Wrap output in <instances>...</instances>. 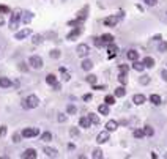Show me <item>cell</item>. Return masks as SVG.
<instances>
[{
	"instance_id": "6da1fadb",
	"label": "cell",
	"mask_w": 167,
	"mask_h": 159,
	"mask_svg": "<svg viewBox=\"0 0 167 159\" xmlns=\"http://www.w3.org/2000/svg\"><path fill=\"white\" fill-rule=\"evenodd\" d=\"M40 106V99H38V96L35 95H30L29 98L24 101V107L25 109H35V107Z\"/></svg>"
},
{
	"instance_id": "7a4b0ae2",
	"label": "cell",
	"mask_w": 167,
	"mask_h": 159,
	"mask_svg": "<svg viewBox=\"0 0 167 159\" xmlns=\"http://www.w3.org/2000/svg\"><path fill=\"white\" fill-rule=\"evenodd\" d=\"M22 21V13L21 11H14L13 13V16H11V22H10V29L11 30H16L17 29V25H19V22Z\"/></svg>"
},
{
	"instance_id": "3957f363",
	"label": "cell",
	"mask_w": 167,
	"mask_h": 159,
	"mask_svg": "<svg viewBox=\"0 0 167 159\" xmlns=\"http://www.w3.org/2000/svg\"><path fill=\"white\" fill-rule=\"evenodd\" d=\"M29 65L32 68H35V69H41L43 68V59L38 57V55H32L29 59Z\"/></svg>"
},
{
	"instance_id": "277c9868",
	"label": "cell",
	"mask_w": 167,
	"mask_h": 159,
	"mask_svg": "<svg viewBox=\"0 0 167 159\" xmlns=\"http://www.w3.org/2000/svg\"><path fill=\"white\" fill-rule=\"evenodd\" d=\"M38 134H40V129H38V128H25V129L22 131V137H25V139L36 137Z\"/></svg>"
},
{
	"instance_id": "5b68a950",
	"label": "cell",
	"mask_w": 167,
	"mask_h": 159,
	"mask_svg": "<svg viewBox=\"0 0 167 159\" xmlns=\"http://www.w3.org/2000/svg\"><path fill=\"white\" fill-rule=\"evenodd\" d=\"M76 50H77V55H79V57H85V55L90 54V47H88V44H79Z\"/></svg>"
},
{
	"instance_id": "8992f818",
	"label": "cell",
	"mask_w": 167,
	"mask_h": 159,
	"mask_svg": "<svg viewBox=\"0 0 167 159\" xmlns=\"http://www.w3.org/2000/svg\"><path fill=\"white\" fill-rule=\"evenodd\" d=\"M118 19H120V16H109V17H106L104 19V25H107V27H115L118 24Z\"/></svg>"
},
{
	"instance_id": "52a82bcc",
	"label": "cell",
	"mask_w": 167,
	"mask_h": 159,
	"mask_svg": "<svg viewBox=\"0 0 167 159\" xmlns=\"http://www.w3.org/2000/svg\"><path fill=\"white\" fill-rule=\"evenodd\" d=\"M107 140H109V131L107 129L96 135V142H98V143H106Z\"/></svg>"
},
{
	"instance_id": "ba28073f",
	"label": "cell",
	"mask_w": 167,
	"mask_h": 159,
	"mask_svg": "<svg viewBox=\"0 0 167 159\" xmlns=\"http://www.w3.org/2000/svg\"><path fill=\"white\" fill-rule=\"evenodd\" d=\"M29 35H32V30H30V29H24V30H21V32H17L16 35H14V38L21 41V40H24V38H27Z\"/></svg>"
},
{
	"instance_id": "9c48e42d",
	"label": "cell",
	"mask_w": 167,
	"mask_h": 159,
	"mask_svg": "<svg viewBox=\"0 0 167 159\" xmlns=\"http://www.w3.org/2000/svg\"><path fill=\"white\" fill-rule=\"evenodd\" d=\"M43 151H44V154L48 158H57V156H59V151H57L55 148H50V146H44V150H43Z\"/></svg>"
},
{
	"instance_id": "30bf717a",
	"label": "cell",
	"mask_w": 167,
	"mask_h": 159,
	"mask_svg": "<svg viewBox=\"0 0 167 159\" xmlns=\"http://www.w3.org/2000/svg\"><path fill=\"white\" fill-rule=\"evenodd\" d=\"M22 158L24 159H35L36 158V151H35L33 148H29V150H25L24 153H22Z\"/></svg>"
},
{
	"instance_id": "8fae6325",
	"label": "cell",
	"mask_w": 167,
	"mask_h": 159,
	"mask_svg": "<svg viewBox=\"0 0 167 159\" xmlns=\"http://www.w3.org/2000/svg\"><path fill=\"white\" fill-rule=\"evenodd\" d=\"M79 125H80V128H84V129L90 128V125H92L90 117H82V118H79Z\"/></svg>"
},
{
	"instance_id": "7c38bea8",
	"label": "cell",
	"mask_w": 167,
	"mask_h": 159,
	"mask_svg": "<svg viewBox=\"0 0 167 159\" xmlns=\"http://www.w3.org/2000/svg\"><path fill=\"white\" fill-rule=\"evenodd\" d=\"M118 128V123L115 121V120H109V121L106 123V129L109 131V132H112V131H115Z\"/></svg>"
},
{
	"instance_id": "4fadbf2b",
	"label": "cell",
	"mask_w": 167,
	"mask_h": 159,
	"mask_svg": "<svg viewBox=\"0 0 167 159\" xmlns=\"http://www.w3.org/2000/svg\"><path fill=\"white\" fill-rule=\"evenodd\" d=\"M145 101H147V98H145L143 95H134V96H133V103L137 104V106H142Z\"/></svg>"
},
{
	"instance_id": "5bb4252c",
	"label": "cell",
	"mask_w": 167,
	"mask_h": 159,
	"mask_svg": "<svg viewBox=\"0 0 167 159\" xmlns=\"http://www.w3.org/2000/svg\"><path fill=\"white\" fill-rule=\"evenodd\" d=\"M117 46H115V44H112V43H110V44H109L107 46V52H109V59H114V57L115 55H117Z\"/></svg>"
},
{
	"instance_id": "9a60e30c",
	"label": "cell",
	"mask_w": 167,
	"mask_h": 159,
	"mask_svg": "<svg viewBox=\"0 0 167 159\" xmlns=\"http://www.w3.org/2000/svg\"><path fill=\"white\" fill-rule=\"evenodd\" d=\"M126 57H128L131 61H136V60L139 59V52H137V50H134V49H131V50H128Z\"/></svg>"
},
{
	"instance_id": "2e32d148",
	"label": "cell",
	"mask_w": 167,
	"mask_h": 159,
	"mask_svg": "<svg viewBox=\"0 0 167 159\" xmlns=\"http://www.w3.org/2000/svg\"><path fill=\"white\" fill-rule=\"evenodd\" d=\"M79 35H80V29H79V27H77L76 30H73V32H69V33H68L66 40H69V41H73V40H76V38L79 36Z\"/></svg>"
},
{
	"instance_id": "e0dca14e",
	"label": "cell",
	"mask_w": 167,
	"mask_h": 159,
	"mask_svg": "<svg viewBox=\"0 0 167 159\" xmlns=\"http://www.w3.org/2000/svg\"><path fill=\"white\" fill-rule=\"evenodd\" d=\"M0 87L2 88H10L11 87V80L8 77H0Z\"/></svg>"
},
{
	"instance_id": "ac0fdd59",
	"label": "cell",
	"mask_w": 167,
	"mask_h": 159,
	"mask_svg": "<svg viewBox=\"0 0 167 159\" xmlns=\"http://www.w3.org/2000/svg\"><path fill=\"white\" fill-rule=\"evenodd\" d=\"M125 95H126V88H125V85H122V87L115 88V96H117V98H123Z\"/></svg>"
},
{
	"instance_id": "d6986e66",
	"label": "cell",
	"mask_w": 167,
	"mask_h": 159,
	"mask_svg": "<svg viewBox=\"0 0 167 159\" xmlns=\"http://www.w3.org/2000/svg\"><path fill=\"white\" fill-rule=\"evenodd\" d=\"M80 68H82L84 71H90V69L93 68V63L90 60H84L82 63H80Z\"/></svg>"
},
{
	"instance_id": "ffe728a7",
	"label": "cell",
	"mask_w": 167,
	"mask_h": 159,
	"mask_svg": "<svg viewBox=\"0 0 167 159\" xmlns=\"http://www.w3.org/2000/svg\"><path fill=\"white\" fill-rule=\"evenodd\" d=\"M87 13H88V6H85V10H80L79 13H77V19H79V21H85V19H87Z\"/></svg>"
},
{
	"instance_id": "44dd1931",
	"label": "cell",
	"mask_w": 167,
	"mask_h": 159,
	"mask_svg": "<svg viewBox=\"0 0 167 159\" xmlns=\"http://www.w3.org/2000/svg\"><path fill=\"white\" fill-rule=\"evenodd\" d=\"M133 68L136 69V71H143V69H145L147 66L143 65V61H137V60H136L134 63H133Z\"/></svg>"
},
{
	"instance_id": "7402d4cb",
	"label": "cell",
	"mask_w": 167,
	"mask_h": 159,
	"mask_svg": "<svg viewBox=\"0 0 167 159\" xmlns=\"http://www.w3.org/2000/svg\"><path fill=\"white\" fill-rule=\"evenodd\" d=\"M98 112L101 115H109V104H101L98 107Z\"/></svg>"
},
{
	"instance_id": "603a6c76",
	"label": "cell",
	"mask_w": 167,
	"mask_h": 159,
	"mask_svg": "<svg viewBox=\"0 0 167 159\" xmlns=\"http://www.w3.org/2000/svg\"><path fill=\"white\" fill-rule=\"evenodd\" d=\"M150 103L154 104V106H159V104H161V96L159 95H151L150 96Z\"/></svg>"
},
{
	"instance_id": "cb8c5ba5",
	"label": "cell",
	"mask_w": 167,
	"mask_h": 159,
	"mask_svg": "<svg viewBox=\"0 0 167 159\" xmlns=\"http://www.w3.org/2000/svg\"><path fill=\"white\" fill-rule=\"evenodd\" d=\"M46 82H48L49 85H55V84H57L55 74H48V76H46Z\"/></svg>"
},
{
	"instance_id": "d4e9b609",
	"label": "cell",
	"mask_w": 167,
	"mask_h": 159,
	"mask_svg": "<svg viewBox=\"0 0 167 159\" xmlns=\"http://www.w3.org/2000/svg\"><path fill=\"white\" fill-rule=\"evenodd\" d=\"M32 17H33V14L30 13V11H25V13L22 14V22H25V24H29V22L32 21Z\"/></svg>"
},
{
	"instance_id": "484cf974",
	"label": "cell",
	"mask_w": 167,
	"mask_h": 159,
	"mask_svg": "<svg viewBox=\"0 0 167 159\" xmlns=\"http://www.w3.org/2000/svg\"><path fill=\"white\" fill-rule=\"evenodd\" d=\"M143 65H145L147 68H153L154 66V60L151 59V57H145V59H143Z\"/></svg>"
},
{
	"instance_id": "4316f807",
	"label": "cell",
	"mask_w": 167,
	"mask_h": 159,
	"mask_svg": "<svg viewBox=\"0 0 167 159\" xmlns=\"http://www.w3.org/2000/svg\"><path fill=\"white\" fill-rule=\"evenodd\" d=\"M60 71H61V79H63L65 82H68V80L71 79V74H69V73H68V71H66V69H65V68H61Z\"/></svg>"
},
{
	"instance_id": "83f0119b",
	"label": "cell",
	"mask_w": 167,
	"mask_h": 159,
	"mask_svg": "<svg viewBox=\"0 0 167 159\" xmlns=\"http://www.w3.org/2000/svg\"><path fill=\"white\" fill-rule=\"evenodd\" d=\"M103 41L104 43H107V44H110V43H114V36H112V35H109V33H106V35H103Z\"/></svg>"
},
{
	"instance_id": "f1b7e54d",
	"label": "cell",
	"mask_w": 167,
	"mask_h": 159,
	"mask_svg": "<svg viewBox=\"0 0 167 159\" xmlns=\"http://www.w3.org/2000/svg\"><path fill=\"white\" fill-rule=\"evenodd\" d=\"M49 55H50V59H60L61 52H60V50H57V49H54V50H50V52H49Z\"/></svg>"
},
{
	"instance_id": "f546056e",
	"label": "cell",
	"mask_w": 167,
	"mask_h": 159,
	"mask_svg": "<svg viewBox=\"0 0 167 159\" xmlns=\"http://www.w3.org/2000/svg\"><path fill=\"white\" fill-rule=\"evenodd\" d=\"M118 82L122 84V85H125V84L128 82V77H126L125 73H120V76H118Z\"/></svg>"
},
{
	"instance_id": "4dcf8cb0",
	"label": "cell",
	"mask_w": 167,
	"mask_h": 159,
	"mask_svg": "<svg viewBox=\"0 0 167 159\" xmlns=\"http://www.w3.org/2000/svg\"><path fill=\"white\" fill-rule=\"evenodd\" d=\"M50 139H52V134H50V132H48V131L41 134V140H44V142H49Z\"/></svg>"
},
{
	"instance_id": "1f68e13d",
	"label": "cell",
	"mask_w": 167,
	"mask_h": 159,
	"mask_svg": "<svg viewBox=\"0 0 167 159\" xmlns=\"http://www.w3.org/2000/svg\"><path fill=\"white\" fill-rule=\"evenodd\" d=\"M158 49H159V52H167V41H161V43H159Z\"/></svg>"
},
{
	"instance_id": "d6a6232c",
	"label": "cell",
	"mask_w": 167,
	"mask_h": 159,
	"mask_svg": "<svg viewBox=\"0 0 167 159\" xmlns=\"http://www.w3.org/2000/svg\"><path fill=\"white\" fill-rule=\"evenodd\" d=\"M32 41H33L35 46H38V44H41V43H43V36H41V35H35Z\"/></svg>"
},
{
	"instance_id": "836d02e7",
	"label": "cell",
	"mask_w": 167,
	"mask_h": 159,
	"mask_svg": "<svg viewBox=\"0 0 167 159\" xmlns=\"http://www.w3.org/2000/svg\"><path fill=\"white\" fill-rule=\"evenodd\" d=\"M143 135H145V131H143V129H136L134 131V137L136 139H142Z\"/></svg>"
},
{
	"instance_id": "e575fe53",
	"label": "cell",
	"mask_w": 167,
	"mask_h": 159,
	"mask_svg": "<svg viewBox=\"0 0 167 159\" xmlns=\"http://www.w3.org/2000/svg\"><path fill=\"white\" fill-rule=\"evenodd\" d=\"M85 80H87L88 84L95 85V84H96V76H93V74H88L87 77H85Z\"/></svg>"
},
{
	"instance_id": "d590c367",
	"label": "cell",
	"mask_w": 167,
	"mask_h": 159,
	"mask_svg": "<svg viewBox=\"0 0 167 159\" xmlns=\"http://www.w3.org/2000/svg\"><path fill=\"white\" fill-rule=\"evenodd\" d=\"M88 117H90V120H92L93 125H99V118L96 117V114H88Z\"/></svg>"
},
{
	"instance_id": "8d00e7d4",
	"label": "cell",
	"mask_w": 167,
	"mask_h": 159,
	"mask_svg": "<svg viewBox=\"0 0 167 159\" xmlns=\"http://www.w3.org/2000/svg\"><path fill=\"white\" fill-rule=\"evenodd\" d=\"M92 158H95V159H101V158H103V151H101V150H93Z\"/></svg>"
},
{
	"instance_id": "74e56055",
	"label": "cell",
	"mask_w": 167,
	"mask_h": 159,
	"mask_svg": "<svg viewBox=\"0 0 167 159\" xmlns=\"http://www.w3.org/2000/svg\"><path fill=\"white\" fill-rule=\"evenodd\" d=\"M143 131H145V135H148V137H151V135L154 134V131H153V128H151V126H145V128H143Z\"/></svg>"
},
{
	"instance_id": "f35d334b",
	"label": "cell",
	"mask_w": 167,
	"mask_h": 159,
	"mask_svg": "<svg viewBox=\"0 0 167 159\" xmlns=\"http://www.w3.org/2000/svg\"><path fill=\"white\" fill-rule=\"evenodd\" d=\"M66 112L69 115H74L76 112H77V109H76V106H73V104H69V106L66 107Z\"/></svg>"
},
{
	"instance_id": "ab89813d",
	"label": "cell",
	"mask_w": 167,
	"mask_h": 159,
	"mask_svg": "<svg viewBox=\"0 0 167 159\" xmlns=\"http://www.w3.org/2000/svg\"><path fill=\"white\" fill-rule=\"evenodd\" d=\"M104 103L109 104V106H112V104H115V98L114 96H106V98H104Z\"/></svg>"
},
{
	"instance_id": "60d3db41",
	"label": "cell",
	"mask_w": 167,
	"mask_h": 159,
	"mask_svg": "<svg viewBox=\"0 0 167 159\" xmlns=\"http://www.w3.org/2000/svg\"><path fill=\"white\" fill-rule=\"evenodd\" d=\"M139 82H140L142 85H147V84H150V76H142L140 79H139Z\"/></svg>"
},
{
	"instance_id": "b9f144b4",
	"label": "cell",
	"mask_w": 167,
	"mask_h": 159,
	"mask_svg": "<svg viewBox=\"0 0 167 159\" xmlns=\"http://www.w3.org/2000/svg\"><path fill=\"white\" fill-rule=\"evenodd\" d=\"M80 24H82V21H79V19H76V21H69V22H68L69 27H79Z\"/></svg>"
},
{
	"instance_id": "7bdbcfd3",
	"label": "cell",
	"mask_w": 167,
	"mask_h": 159,
	"mask_svg": "<svg viewBox=\"0 0 167 159\" xmlns=\"http://www.w3.org/2000/svg\"><path fill=\"white\" fill-rule=\"evenodd\" d=\"M19 71H22V73H27V71H29V66H27V63H22V61H21V63H19Z\"/></svg>"
},
{
	"instance_id": "ee69618b",
	"label": "cell",
	"mask_w": 167,
	"mask_h": 159,
	"mask_svg": "<svg viewBox=\"0 0 167 159\" xmlns=\"http://www.w3.org/2000/svg\"><path fill=\"white\" fill-rule=\"evenodd\" d=\"M93 43H95L96 47H99V46H103V44H104L103 38H93Z\"/></svg>"
},
{
	"instance_id": "f6af8a7d",
	"label": "cell",
	"mask_w": 167,
	"mask_h": 159,
	"mask_svg": "<svg viewBox=\"0 0 167 159\" xmlns=\"http://www.w3.org/2000/svg\"><path fill=\"white\" fill-rule=\"evenodd\" d=\"M0 14H10V8L5 5H0Z\"/></svg>"
},
{
	"instance_id": "bcb514c9",
	"label": "cell",
	"mask_w": 167,
	"mask_h": 159,
	"mask_svg": "<svg viewBox=\"0 0 167 159\" xmlns=\"http://www.w3.org/2000/svg\"><path fill=\"white\" fill-rule=\"evenodd\" d=\"M57 121H59V123H65V121H66V115H65V114H59V115H57Z\"/></svg>"
},
{
	"instance_id": "7dc6e473",
	"label": "cell",
	"mask_w": 167,
	"mask_h": 159,
	"mask_svg": "<svg viewBox=\"0 0 167 159\" xmlns=\"http://www.w3.org/2000/svg\"><path fill=\"white\" fill-rule=\"evenodd\" d=\"M69 134H71L73 137H77V135H79V131H77L76 128H71V129H69Z\"/></svg>"
},
{
	"instance_id": "c3c4849f",
	"label": "cell",
	"mask_w": 167,
	"mask_h": 159,
	"mask_svg": "<svg viewBox=\"0 0 167 159\" xmlns=\"http://www.w3.org/2000/svg\"><path fill=\"white\" fill-rule=\"evenodd\" d=\"M145 3H147L148 6H154V5L158 3V0H145Z\"/></svg>"
},
{
	"instance_id": "681fc988",
	"label": "cell",
	"mask_w": 167,
	"mask_h": 159,
	"mask_svg": "<svg viewBox=\"0 0 167 159\" xmlns=\"http://www.w3.org/2000/svg\"><path fill=\"white\" fill-rule=\"evenodd\" d=\"M128 69H129V68H128L126 65H120V73H125V74H126Z\"/></svg>"
},
{
	"instance_id": "f907efd6",
	"label": "cell",
	"mask_w": 167,
	"mask_h": 159,
	"mask_svg": "<svg viewBox=\"0 0 167 159\" xmlns=\"http://www.w3.org/2000/svg\"><path fill=\"white\" fill-rule=\"evenodd\" d=\"M5 134H6V126H2L0 128V137H3Z\"/></svg>"
},
{
	"instance_id": "816d5d0a",
	"label": "cell",
	"mask_w": 167,
	"mask_h": 159,
	"mask_svg": "<svg viewBox=\"0 0 167 159\" xmlns=\"http://www.w3.org/2000/svg\"><path fill=\"white\" fill-rule=\"evenodd\" d=\"M19 139H21V135H19L17 132H16V134L13 135V142H16V143H17V142H19Z\"/></svg>"
},
{
	"instance_id": "f5cc1de1",
	"label": "cell",
	"mask_w": 167,
	"mask_h": 159,
	"mask_svg": "<svg viewBox=\"0 0 167 159\" xmlns=\"http://www.w3.org/2000/svg\"><path fill=\"white\" fill-rule=\"evenodd\" d=\"M161 76H162V79H164L166 82H167V71H166V69H164V71L161 73Z\"/></svg>"
},
{
	"instance_id": "db71d44e",
	"label": "cell",
	"mask_w": 167,
	"mask_h": 159,
	"mask_svg": "<svg viewBox=\"0 0 167 159\" xmlns=\"http://www.w3.org/2000/svg\"><path fill=\"white\" fill-rule=\"evenodd\" d=\"M52 87H54V90H55V91H59V90H60V88H61V87H60V84H59V82H57L55 85H52Z\"/></svg>"
},
{
	"instance_id": "11a10c76",
	"label": "cell",
	"mask_w": 167,
	"mask_h": 159,
	"mask_svg": "<svg viewBox=\"0 0 167 159\" xmlns=\"http://www.w3.org/2000/svg\"><path fill=\"white\" fill-rule=\"evenodd\" d=\"M92 99V95H90V93H88V95H85L84 96V101H90Z\"/></svg>"
},
{
	"instance_id": "9f6ffc18",
	"label": "cell",
	"mask_w": 167,
	"mask_h": 159,
	"mask_svg": "<svg viewBox=\"0 0 167 159\" xmlns=\"http://www.w3.org/2000/svg\"><path fill=\"white\" fill-rule=\"evenodd\" d=\"M154 41H161V35H156V36H153Z\"/></svg>"
},
{
	"instance_id": "6f0895ef",
	"label": "cell",
	"mask_w": 167,
	"mask_h": 159,
	"mask_svg": "<svg viewBox=\"0 0 167 159\" xmlns=\"http://www.w3.org/2000/svg\"><path fill=\"white\" fill-rule=\"evenodd\" d=\"M5 24V21H3V17H0V25H3Z\"/></svg>"
},
{
	"instance_id": "680465c9",
	"label": "cell",
	"mask_w": 167,
	"mask_h": 159,
	"mask_svg": "<svg viewBox=\"0 0 167 159\" xmlns=\"http://www.w3.org/2000/svg\"><path fill=\"white\" fill-rule=\"evenodd\" d=\"M166 14H167V11H166Z\"/></svg>"
}]
</instances>
